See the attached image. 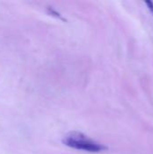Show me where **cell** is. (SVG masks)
Returning <instances> with one entry per match:
<instances>
[{"instance_id": "1", "label": "cell", "mask_w": 153, "mask_h": 154, "mask_svg": "<svg viewBox=\"0 0 153 154\" xmlns=\"http://www.w3.org/2000/svg\"><path fill=\"white\" fill-rule=\"evenodd\" d=\"M62 142L65 145L70 148L88 152H100L106 149V147H105L103 144L93 141L82 133L78 132H72L68 134L63 138Z\"/></svg>"}, {"instance_id": "2", "label": "cell", "mask_w": 153, "mask_h": 154, "mask_svg": "<svg viewBox=\"0 0 153 154\" xmlns=\"http://www.w3.org/2000/svg\"><path fill=\"white\" fill-rule=\"evenodd\" d=\"M145 4L148 6L149 10L151 12V14H153V2H151V1H145Z\"/></svg>"}]
</instances>
